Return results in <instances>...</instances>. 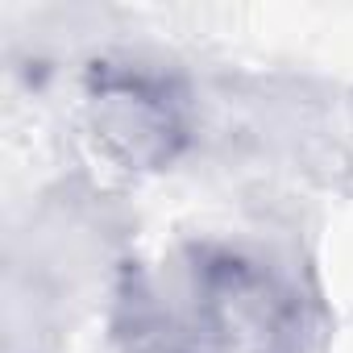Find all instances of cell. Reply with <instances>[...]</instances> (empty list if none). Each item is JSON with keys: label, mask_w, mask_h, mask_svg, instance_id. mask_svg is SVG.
Wrapping results in <instances>:
<instances>
[{"label": "cell", "mask_w": 353, "mask_h": 353, "mask_svg": "<svg viewBox=\"0 0 353 353\" xmlns=\"http://www.w3.org/2000/svg\"><path fill=\"white\" fill-rule=\"evenodd\" d=\"M92 117L100 141L133 166L166 162L183 141L179 104L145 79H117L100 88V96L92 100Z\"/></svg>", "instance_id": "obj_1"}]
</instances>
